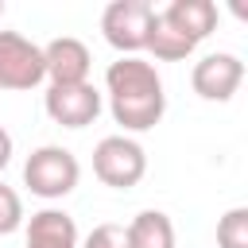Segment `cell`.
I'll list each match as a JSON object with an SVG mask.
<instances>
[{"label": "cell", "mask_w": 248, "mask_h": 248, "mask_svg": "<svg viewBox=\"0 0 248 248\" xmlns=\"http://www.w3.org/2000/svg\"><path fill=\"white\" fill-rule=\"evenodd\" d=\"M217 248H248V205H232L217 221Z\"/></svg>", "instance_id": "13"}, {"label": "cell", "mask_w": 248, "mask_h": 248, "mask_svg": "<svg viewBox=\"0 0 248 248\" xmlns=\"http://www.w3.org/2000/svg\"><path fill=\"white\" fill-rule=\"evenodd\" d=\"M16 229H23V198L0 182V236H12Z\"/></svg>", "instance_id": "14"}, {"label": "cell", "mask_w": 248, "mask_h": 248, "mask_svg": "<svg viewBox=\"0 0 248 248\" xmlns=\"http://www.w3.org/2000/svg\"><path fill=\"white\" fill-rule=\"evenodd\" d=\"M78 225L66 209H39L27 221L23 248H78Z\"/></svg>", "instance_id": "10"}, {"label": "cell", "mask_w": 248, "mask_h": 248, "mask_svg": "<svg viewBox=\"0 0 248 248\" xmlns=\"http://www.w3.org/2000/svg\"><path fill=\"white\" fill-rule=\"evenodd\" d=\"M43 78V46L19 31H0V89H35Z\"/></svg>", "instance_id": "5"}, {"label": "cell", "mask_w": 248, "mask_h": 248, "mask_svg": "<svg viewBox=\"0 0 248 248\" xmlns=\"http://www.w3.org/2000/svg\"><path fill=\"white\" fill-rule=\"evenodd\" d=\"M43 66H46V78L50 85H78V81H89V70H93V54L81 39L74 35H58L43 46Z\"/></svg>", "instance_id": "8"}, {"label": "cell", "mask_w": 248, "mask_h": 248, "mask_svg": "<svg viewBox=\"0 0 248 248\" xmlns=\"http://www.w3.org/2000/svg\"><path fill=\"white\" fill-rule=\"evenodd\" d=\"M163 23H170L178 35H186L194 46L217 31V4L213 0H170L159 12Z\"/></svg>", "instance_id": "9"}, {"label": "cell", "mask_w": 248, "mask_h": 248, "mask_svg": "<svg viewBox=\"0 0 248 248\" xmlns=\"http://www.w3.org/2000/svg\"><path fill=\"white\" fill-rule=\"evenodd\" d=\"M93 174L112 190H132L147 174V151L132 136H105L93 147Z\"/></svg>", "instance_id": "3"}, {"label": "cell", "mask_w": 248, "mask_h": 248, "mask_svg": "<svg viewBox=\"0 0 248 248\" xmlns=\"http://www.w3.org/2000/svg\"><path fill=\"white\" fill-rule=\"evenodd\" d=\"M240 81H244V62L236 54H229V50L198 58L194 70H190V85H194V93L202 101H232Z\"/></svg>", "instance_id": "7"}, {"label": "cell", "mask_w": 248, "mask_h": 248, "mask_svg": "<svg viewBox=\"0 0 248 248\" xmlns=\"http://www.w3.org/2000/svg\"><path fill=\"white\" fill-rule=\"evenodd\" d=\"M12 163V136H8V128L0 124V170Z\"/></svg>", "instance_id": "16"}, {"label": "cell", "mask_w": 248, "mask_h": 248, "mask_svg": "<svg viewBox=\"0 0 248 248\" xmlns=\"http://www.w3.org/2000/svg\"><path fill=\"white\" fill-rule=\"evenodd\" d=\"M128 248H174V225L163 209H143L128 225Z\"/></svg>", "instance_id": "11"}, {"label": "cell", "mask_w": 248, "mask_h": 248, "mask_svg": "<svg viewBox=\"0 0 248 248\" xmlns=\"http://www.w3.org/2000/svg\"><path fill=\"white\" fill-rule=\"evenodd\" d=\"M0 16H4V0H0Z\"/></svg>", "instance_id": "17"}, {"label": "cell", "mask_w": 248, "mask_h": 248, "mask_svg": "<svg viewBox=\"0 0 248 248\" xmlns=\"http://www.w3.org/2000/svg\"><path fill=\"white\" fill-rule=\"evenodd\" d=\"M155 23V8L147 0H112L101 12V35L112 50L136 54L147 46V31Z\"/></svg>", "instance_id": "4"}, {"label": "cell", "mask_w": 248, "mask_h": 248, "mask_svg": "<svg viewBox=\"0 0 248 248\" xmlns=\"http://www.w3.org/2000/svg\"><path fill=\"white\" fill-rule=\"evenodd\" d=\"M101 89L93 81H78V85H50L43 97V108L54 124L62 128H85L101 116Z\"/></svg>", "instance_id": "6"}, {"label": "cell", "mask_w": 248, "mask_h": 248, "mask_svg": "<svg viewBox=\"0 0 248 248\" xmlns=\"http://www.w3.org/2000/svg\"><path fill=\"white\" fill-rule=\"evenodd\" d=\"M105 93H108V112L124 132H151L167 112L159 70L136 54H120L116 62H108Z\"/></svg>", "instance_id": "1"}, {"label": "cell", "mask_w": 248, "mask_h": 248, "mask_svg": "<svg viewBox=\"0 0 248 248\" xmlns=\"http://www.w3.org/2000/svg\"><path fill=\"white\" fill-rule=\"evenodd\" d=\"M78 248H128V232H124V225L105 221V225H93L89 236H85Z\"/></svg>", "instance_id": "15"}, {"label": "cell", "mask_w": 248, "mask_h": 248, "mask_svg": "<svg viewBox=\"0 0 248 248\" xmlns=\"http://www.w3.org/2000/svg\"><path fill=\"white\" fill-rule=\"evenodd\" d=\"M81 178V163L70 147H58V143H43L27 155L23 163V186L43 198V202H58L66 198Z\"/></svg>", "instance_id": "2"}, {"label": "cell", "mask_w": 248, "mask_h": 248, "mask_svg": "<svg viewBox=\"0 0 248 248\" xmlns=\"http://www.w3.org/2000/svg\"><path fill=\"white\" fill-rule=\"evenodd\" d=\"M143 50H151L159 62H182V58L194 54V43H190L186 35H178L170 23H163L159 12H155V23H151V31H147V46H143Z\"/></svg>", "instance_id": "12"}]
</instances>
